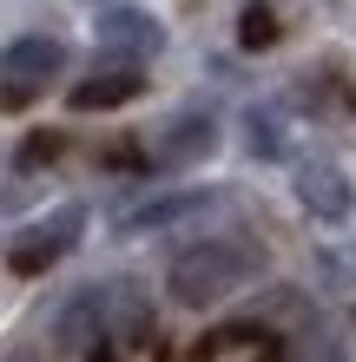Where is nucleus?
Returning <instances> with one entry per match:
<instances>
[{"label":"nucleus","instance_id":"f257e3e1","mask_svg":"<svg viewBox=\"0 0 356 362\" xmlns=\"http://www.w3.org/2000/svg\"><path fill=\"white\" fill-rule=\"evenodd\" d=\"M258 270H264V244L258 238H244V230H231V238H198V244H185L172 257L165 290H172V303H185V310H212L224 296H238Z\"/></svg>","mask_w":356,"mask_h":362},{"label":"nucleus","instance_id":"f03ea898","mask_svg":"<svg viewBox=\"0 0 356 362\" xmlns=\"http://www.w3.org/2000/svg\"><path fill=\"white\" fill-rule=\"evenodd\" d=\"M59 73H67V40H53V33L7 40V53H0V105H33Z\"/></svg>","mask_w":356,"mask_h":362},{"label":"nucleus","instance_id":"7ed1b4c3","mask_svg":"<svg viewBox=\"0 0 356 362\" xmlns=\"http://www.w3.org/2000/svg\"><path fill=\"white\" fill-rule=\"evenodd\" d=\"M79 230H86V204H53L47 218H33V224L7 244V270H13V276H47L59 257H73Z\"/></svg>","mask_w":356,"mask_h":362},{"label":"nucleus","instance_id":"20e7f679","mask_svg":"<svg viewBox=\"0 0 356 362\" xmlns=\"http://www.w3.org/2000/svg\"><path fill=\"white\" fill-rule=\"evenodd\" d=\"M212 152H218V112L198 105V99L178 105V112L152 132V165L159 172H192V165H205Z\"/></svg>","mask_w":356,"mask_h":362},{"label":"nucleus","instance_id":"39448f33","mask_svg":"<svg viewBox=\"0 0 356 362\" xmlns=\"http://www.w3.org/2000/svg\"><path fill=\"white\" fill-rule=\"evenodd\" d=\"M93 40H99V53H113V59H152L165 47V27L145 7H132V0H106V7L93 13Z\"/></svg>","mask_w":356,"mask_h":362},{"label":"nucleus","instance_id":"423d86ee","mask_svg":"<svg viewBox=\"0 0 356 362\" xmlns=\"http://www.w3.org/2000/svg\"><path fill=\"white\" fill-rule=\"evenodd\" d=\"M53 349L59 356H86V349H99L106 343V284H79L67 303L53 310Z\"/></svg>","mask_w":356,"mask_h":362},{"label":"nucleus","instance_id":"0eeeda50","mask_svg":"<svg viewBox=\"0 0 356 362\" xmlns=\"http://www.w3.org/2000/svg\"><path fill=\"white\" fill-rule=\"evenodd\" d=\"M297 204L317 224H350L356 211V185L337 158H297Z\"/></svg>","mask_w":356,"mask_h":362},{"label":"nucleus","instance_id":"6e6552de","mask_svg":"<svg viewBox=\"0 0 356 362\" xmlns=\"http://www.w3.org/2000/svg\"><path fill=\"white\" fill-rule=\"evenodd\" d=\"M106 343H119V349H152L159 343V310L145 296V284H132V276L106 284Z\"/></svg>","mask_w":356,"mask_h":362},{"label":"nucleus","instance_id":"1a4fd4ad","mask_svg":"<svg viewBox=\"0 0 356 362\" xmlns=\"http://www.w3.org/2000/svg\"><path fill=\"white\" fill-rule=\"evenodd\" d=\"M139 93H145V66H139V59H113V53H106V59H99V66L67 93V105H73V112H113V105H132Z\"/></svg>","mask_w":356,"mask_h":362},{"label":"nucleus","instance_id":"9d476101","mask_svg":"<svg viewBox=\"0 0 356 362\" xmlns=\"http://www.w3.org/2000/svg\"><path fill=\"white\" fill-rule=\"evenodd\" d=\"M212 204H224V191H212V185H192V191H159V198H145L139 211H125L119 218V238H145V230H172V224H185V218H205Z\"/></svg>","mask_w":356,"mask_h":362},{"label":"nucleus","instance_id":"9b49d317","mask_svg":"<svg viewBox=\"0 0 356 362\" xmlns=\"http://www.w3.org/2000/svg\"><path fill=\"white\" fill-rule=\"evenodd\" d=\"M244 152L258 158V165H277V158H290V132H284V105H270V99L244 105Z\"/></svg>","mask_w":356,"mask_h":362},{"label":"nucleus","instance_id":"f8f14e48","mask_svg":"<svg viewBox=\"0 0 356 362\" xmlns=\"http://www.w3.org/2000/svg\"><path fill=\"white\" fill-rule=\"evenodd\" d=\"M284 362H350V349H343L337 323H323V316L310 310L304 323L290 329V343H284Z\"/></svg>","mask_w":356,"mask_h":362},{"label":"nucleus","instance_id":"ddd939ff","mask_svg":"<svg viewBox=\"0 0 356 362\" xmlns=\"http://www.w3.org/2000/svg\"><path fill=\"white\" fill-rule=\"evenodd\" d=\"M297 99H304V105H310V112H317V119H350V112H356L350 86H343V79H330V73H323V79H310V73H304Z\"/></svg>","mask_w":356,"mask_h":362},{"label":"nucleus","instance_id":"4468645a","mask_svg":"<svg viewBox=\"0 0 356 362\" xmlns=\"http://www.w3.org/2000/svg\"><path fill=\"white\" fill-rule=\"evenodd\" d=\"M277 13H270V0H244V13H238V47L244 53H264V47H277Z\"/></svg>","mask_w":356,"mask_h":362},{"label":"nucleus","instance_id":"2eb2a0df","mask_svg":"<svg viewBox=\"0 0 356 362\" xmlns=\"http://www.w3.org/2000/svg\"><path fill=\"white\" fill-rule=\"evenodd\" d=\"M59 152H67V139H59V132H47V125H40V132H27V139H20V152H13V165H20V172H47V165H53Z\"/></svg>","mask_w":356,"mask_h":362},{"label":"nucleus","instance_id":"dca6fc26","mask_svg":"<svg viewBox=\"0 0 356 362\" xmlns=\"http://www.w3.org/2000/svg\"><path fill=\"white\" fill-rule=\"evenodd\" d=\"M79 362H119V343H99V349H86Z\"/></svg>","mask_w":356,"mask_h":362},{"label":"nucleus","instance_id":"f3484780","mask_svg":"<svg viewBox=\"0 0 356 362\" xmlns=\"http://www.w3.org/2000/svg\"><path fill=\"white\" fill-rule=\"evenodd\" d=\"M258 362H284V343L270 336V343H258Z\"/></svg>","mask_w":356,"mask_h":362},{"label":"nucleus","instance_id":"a211bd4d","mask_svg":"<svg viewBox=\"0 0 356 362\" xmlns=\"http://www.w3.org/2000/svg\"><path fill=\"white\" fill-rule=\"evenodd\" d=\"M0 362H33V349H7V356H0Z\"/></svg>","mask_w":356,"mask_h":362}]
</instances>
